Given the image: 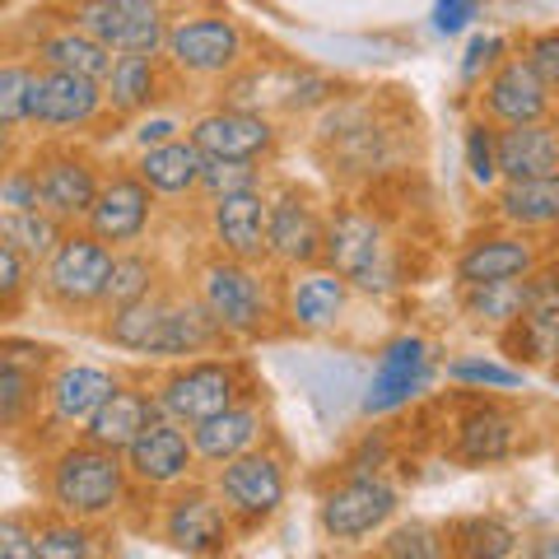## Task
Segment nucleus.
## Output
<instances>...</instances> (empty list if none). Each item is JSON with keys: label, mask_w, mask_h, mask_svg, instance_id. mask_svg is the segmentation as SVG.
<instances>
[{"label": "nucleus", "mask_w": 559, "mask_h": 559, "mask_svg": "<svg viewBox=\"0 0 559 559\" xmlns=\"http://www.w3.org/2000/svg\"><path fill=\"white\" fill-rule=\"evenodd\" d=\"M66 24L98 38L112 57H159L168 47V14L159 0H70Z\"/></svg>", "instance_id": "f257e3e1"}, {"label": "nucleus", "mask_w": 559, "mask_h": 559, "mask_svg": "<svg viewBox=\"0 0 559 559\" xmlns=\"http://www.w3.org/2000/svg\"><path fill=\"white\" fill-rule=\"evenodd\" d=\"M127 471L131 466L112 448H98V443L66 448L57 466H51V499L75 518H98L121 499Z\"/></svg>", "instance_id": "f03ea898"}, {"label": "nucleus", "mask_w": 559, "mask_h": 559, "mask_svg": "<svg viewBox=\"0 0 559 559\" xmlns=\"http://www.w3.org/2000/svg\"><path fill=\"white\" fill-rule=\"evenodd\" d=\"M326 261L345 285H359L369 294H388L396 289V257L392 242L382 238V229L359 215V210H341L326 229Z\"/></svg>", "instance_id": "7ed1b4c3"}, {"label": "nucleus", "mask_w": 559, "mask_h": 559, "mask_svg": "<svg viewBox=\"0 0 559 559\" xmlns=\"http://www.w3.org/2000/svg\"><path fill=\"white\" fill-rule=\"evenodd\" d=\"M112 248L98 242L94 234H66L57 242V252L43 261V289L57 299L61 308H90L103 304L108 294V275H112Z\"/></svg>", "instance_id": "20e7f679"}, {"label": "nucleus", "mask_w": 559, "mask_h": 559, "mask_svg": "<svg viewBox=\"0 0 559 559\" xmlns=\"http://www.w3.org/2000/svg\"><path fill=\"white\" fill-rule=\"evenodd\" d=\"M168 57L187 75H229L242 61V28L229 14H182L168 24Z\"/></svg>", "instance_id": "39448f33"}, {"label": "nucleus", "mask_w": 559, "mask_h": 559, "mask_svg": "<svg viewBox=\"0 0 559 559\" xmlns=\"http://www.w3.org/2000/svg\"><path fill=\"white\" fill-rule=\"evenodd\" d=\"M154 401H159V411L168 419L197 429V425H205V419H215V415L238 406V369L234 364H219V359L187 364V369H178L164 382Z\"/></svg>", "instance_id": "423d86ee"}, {"label": "nucleus", "mask_w": 559, "mask_h": 559, "mask_svg": "<svg viewBox=\"0 0 559 559\" xmlns=\"http://www.w3.org/2000/svg\"><path fill=\"white\" fill-rule=\"evenodd\" d=\"M201 304L215 312V322L234 336H257L266 322V294L248 261H210L201 271Z\"/></svg>", "instance_id": "0eeeda50"}, {"label": "nucleus", "mask_w": 559, "mask_h": 559, "mask_svg": "<svg viewBox=\"0 0 559 559\" xmlns=\"http://www.w3.org/2000/svg\"><path fill=\"white\" fill-rule=\"evenodd\" d=\"M103 103H108L103 80L75 75V70H43L38 66L28 121H38V127H84V121L98 117Z\"/></svg>", "instance_id": "6e6552de"}, {"label": "nucleus", "mask_w": 559, "mask_h": 559, "mask_svg": "<svg viewBox=\"0 0 559 559\" xmlns=\"http://www.w3.org/2000/svg\"><path fill=\"white\" fill-rule=\"evenodd\" d=\"M485 112L503 121V127H527V121H546L550 90L532 70L527 57H509L495 75L485 80Z\"/></svg>", "instance_id": "1a4fd4ad"}, {"label": "nucleus", "mask_w": 559, "mask_h": 559, "mask_svg": "<svg viewBox=\"0 0 559 559\" xmlns=\"http://www.w3.org/2000/svg\"><path fill=\"white\" fill-rule=\"evenodd\" d=\"M215 238L234 261H261L271 257V201L257 187L234 191L215 201Z\"/></svg>", "instance_id": "9d476101"}, {"label": "nucleus", "mask_w": 559, "mask_h": 559, "mask_svg": "<svg viewBox=\"0 0 559 559\" xmlns=\"http://www.w3.org/2000/svg\"><path fill=\"white\" fill-rule=\"evenodd\" d=\"M425 373H429V345L419 336H401L382 349L378 369L369 378V392H364V411L369 415H388L396 406H406V401L425 388Z\"/></svg>", "instance_id": "9b49d317"}, {"label": "nucleus", "mask_w": 559, "mask_h": 559, "mask_svg": "<svg viewBox=\"0 0 559 559\" xmlns=\"http://www.w3.org/2000/svg\"><path fill=\"white\" fill-rule=\"evenodd\" d=\"M191 140L201 145L205 159H242V164H257L261 154L275 145V131H271V121L257 117V112L219 108V112L197 117Z\"/></svg>", "instance_id": "f8f14e48"}, {"label": "nucleus", "mask_w": 559, "mask_h": 559, "mask_svg": "<svg viewBox=\"0 0 559 559\" xmlns=\"http://www.w3.org/2000/svg\"><path fill=\"white\" fill-rule=\"evenodd\" d=\"M396 513V489L388 480H373V476H359L341 485L336 495H326L322 503V527L336 536V540H355L364 532L382 527Z\"/></svg>", "instance_id": "ddd939ff"}, {"label": "nucleus", "mask_w": 559, "mask_h": 559, "mask_svg": "<svg viewBox=\"0 0 559 559\" xmlns=\"http://www.w3.org/2000/svg\"><path fill=\"white\" fill-rule=\"evenodd\" d=\"M191 462H197V443L182 433L178 419H154V425L140 433V439L127 448V466L131 476H140L145 485H173L182 480Z\"/></svg>", "instance_id": "4468645a"}, {"label": "nucleus", "mask_w": 559, "mask_h": 559, "mask_svg": "<svg viewBox=\"0 0 559 559\" xmlns=\"http://www.w3.org/2000/svg\"><path fill=\"white\" fill-rule=\"evenodd\" d=\"M219 495L229 499V509L248 518H266L285 499V471L266 452H242V457L224 462L219 471Z\"/></svg>", "instance_id": "2eb2a0df"}, {"label": "nucleus", "mask_w": 559, "mask_h": 559, "mask_svg": "<svg viewBox=\"0 0 559 559\" xmlns=\"http://www.w3.org/2000/svg\"><path fill=\"white\" fill-rule=\"evenodd\" d=\"M271 257L285 261V266H312L318 257H326L322 219L312 215V205L299 201L294 191L271 201Z\"/></svg>", "instance_id": "dca6fc26"}, {"label": "nucleus", "mask_w": 559, "mask_h": 559, "mask_svg": "<svg viewBox=\"0 0 559 559\" xmlns=\"http://www.w3.org/2000/svg\"><path fill=\"white\" fill-rule=\"evenodd\" d=\"M150 187L140 178H112L98 191V205L90 210V234L98 242H135L150 224Z\"/></svg>", "instance_id": "f3484780"}, {"label": "nucleus", "mask_w": 559, "mask_h": 559, "mask_svg": "<svg viewBox=\"0 0 559 559\" xmlns=\"http://www.w3.org/2000/svg\"><path fill=\"white\" fill-rule=\"evenodd\" d=\"M499 168H503V182L559 178V131L546 127V121L503 127L499 131Z\"/></svg>", "instance_id": "a211bd4d"}, {"label": "nucleus", "mask_w": 559, "mask_h": 559, "mask_svg": "<svg viewBox=\"0 0 559 559\" xmlns=\"http://www.w3.org/2000/svg\"><path fill=\"white\" fill-rule=\"evenodd\" d=\"M38 173V187H43V210L57 219H90V210L98 205V178L94 168L84 159H70V154H61V159H47Z\"/></svg>", "instance_id": "6ab92c4d"}, {"label": "nucleus", "mask_w": 559, "mask_h": 559, "mask_svg": "<svg viewBox=\"0 0 559 559\" xmlns=\"http://www.w3.org/2000/svg\"><path fill=\"white\" fill-rule=\"evenodd\" d=\"M112 392H117L112 373L94 369V364H66L47 388L51 415H57L61 425H90V419L112 401Z\"/></svg>", "instance_id": "aec40b11"}, {"label": "nucleus", "mask_w": 559, "mask_h": 559, "mask_svg": "<svg viewBox=\"0 0 559 559\" xmlns=\"http://www.w3.org/2000/svg\"><path fill=\"white\" fill-rule=\"evenodd\" d=\"M532 266L536 252L522 238H480L457 257L462 285H509V280H527Z\"/></svg>", "instance_id": "412c9836"}, {"label": "nucleus", "mask_w": 559, "mask_h": 559, "mask_svg": "<svg viewBox=\"0 0 559 559\" xmlns=\"http://www.w3.org/2000/svg\"><path fill=\"white\" fill-rule=\"evenodd\" d=\"M33 57H38L43 70H75V75H90V80H108L112 70V51L103 47L98 38H90L84 28L75 24H57L47 28L38 43H33Z\"/></svg>", "instance_id": "4be33fe9"}, {"label": "nucleus", "mask_w": 559, "mask_h": 559, "mask_svg": "<svg viewBox=\"0 0 559 559\" xmlns=\"http://www.w3.org/2000/svg\"><path fill=\"white\" fill-rule=\"evenodd\" d=\"M154 419H164V411H159V401H150L145 392H131V388H117L112 392V401L103 406L94 419H90V443H98V448H112V452H127L140 433H145Z\"/></svg>", "instance_id": "5701e85b"}, {"label": "nucleus", "mask_w": 559, "mask_h": 559, "mask_svg": "<svg viewBox=\"0 0 559 559\" xmlns=\"http://www.w3.org/2000/svg\"><path fill=\"white\" fill-rule=\"evenodd\" d=\"M201 173H205V154L197 140H168L159 150H145L135 164V178L145 182L150 191H164V197H182V191L201 187Z\"/></svg>", "instance_id": "b1692460"}, {"label": "nucleus", "mask_w": 559, "mask_h": 559, "mask_svg": "<svg viewBox=\"0 0 559 559\" xmlns=\"http://www.w3.org/2000/svg\"><path fill=\"white\" fill-rule=\"evenodd\" d=\"M168 540L187 555H215L229 540V522L224 509L210 495H182L168 513Z\"/></svg>", "instance_id": "393cba45"}, {"label": "nucleus", "mask_w": 559, "mask_h": 559, "mask_svg": "<svg viewBox=\"0 0 559 559\" xmlns=\"http://www.w3.org/2000/svg\"><path fill=\"white\" fill-rule=\"evenodd\" d=\"M513 326H518V349L532 364H550L559 355V285L555 280H536L532 299Z\"/></svg>", "instance_id": "a878e982"}, {"label": "nucleus", "mask_w": 559, "mask_h": 559, "mask_svg": "<svg viewBox=\"0 0 559 559\" xmlns=\"http://www.w3.org/2000/svg\"><path fill=\"white\" fill-rule=\"evenodd\" d=\"M345 312V280L336 271H308L289 289V318L299 331H326Z\"/></svg>", "instance_id": "bb28decb"}, {"label": "nucleus", "mask_w": 559, "mask_h": 559, "mask_svg": "<svg viewBox=\"0 0 559 559\" xmlns=\"http://www.w3.org/2000/svg\"><path fill=\"white\" fill-rule=\"evenodd\" d=\"M257 433H261V415L252 406H234L191 429V443H197V457L205 462H234L257 443Z\"/></svg>", "instance_id": "cd10ccee"}, {"label": "nucleus", "mask_w": 559, "mask_h": 559, "mask_svg": "<svg viewBox=\"0 0 559 559\" xmlns=\"http://www.w3.org/2000/svg\"><path fill=\"white\" fill-rule=\"evenodd\" d=\"M103 94H108V108L121 117L150 108L159 98V57H117L108 80H103Z\"/></svg>", "instance_id": "c85d7f7f"}, {"label": "nucleus", "mask_w": 559, "mask_h": 559, "mask_svg": "<svg viewBox=\"0 0 559 559\" xmlns=\"http://www.w3.org/2000/svg\"><path fill=\"white\" fill-rule=\"evenodd\" d=\"M219 331L224 326L215 322V312L205 304H168V318L159 326V336H154L150 355H197Z\"/></svg>", "instance_id": "c756f323"}, {"label": "nucleus", "mask_w": 559, "mask_h": 559, "mask_svg": "<svg viewBox=\"0 0 559 559\" xmlns=\"http://www.w3.org/2000/svg\"><path fill=\"white\" fill-rule=\"evenodd\" d=\"M495 205L509 224H522V229H550V224H559V178L503 182Z\"/></svg>", "instance_id": "7c9ffc66"}, {"label": "nucleus", "mask_w": 559, "mask_h": 559, "mask_svg": "<svg viewBox=\"0 0 559 559\" xmlns=\"http://www.w3.org/2000/svg\"><path fill=\"white\" fill-rule=\"evenodd\" d=\"M61 224L47 210H0V242L14 248L24 261H47L61 242Z\"/></svg>", "instance_id": "2f4dec72"}, {"label": "nucleus", "mask_w": 559, "mask_h": 559, "mask_svg": "<svg viewBox=\"0 0 559 559\" xmlns=\"http://www.w3.org/2000/svg\"><path fill=\"white\" fill-rule=\"evenodd\" d=\"M457 448H462V457H466V462H476V466H485V462H503V457L513 452V419L503 415V411H495V406L471 411V415L462 419V439H457Z\"/></svg>", "instance_id": "473e14b6"}, {"label": "nucleus", "mask_w": 559, "mask_h": 559, "mask_svg": "<svg viewBox=\"0 0 559 559\" xmlns=\"http://www.w3.org/2000/svg\"><path fill=\"white\" fill-rule=\"evenodd\" d=\"M532 299L527 280H509V285H466V312L476 322H499L509 326L522 318V308Z\"/></svg>", "instance_id": "72a5a7b5"}, {"label": "nucleus", "mask_w": 559, "mask_h": 559, "mask_svg": "<svg viewBox=\"0 0 559 559\" xmlns=\"http://www.w3.org/2000/svg\"><path fill=\"white\" fill-rule=\"evenodd\" d=\"M164 318H168V304H159V299H140L131 308H112L108 341L112 345H127V349H140V355H150V345H154V336H159Z\"/></svg>", "instance_id": "f704fd0d"}, {"label": "nucleus", "mask_w": 559, "mask_h": 559, "mask_svg": "<svg viewBox=\"0 0 559 559\" xmlns=\"http://www.w3.org/2000/svg\"><path fill=\"white\" fill-rule=\"evenodd\" d=\"M150 289H154V261L145 252H117L103 304L108 308H131L140 299H150Z\"/></svg>", "instance_id": "c9c22d12"}, {"label": "nucleus", "mask_w": 559, "mask_h": 559, "mask_svg": "<svg viewBox=\"0 0 559 559\" xmlns=\"http://www.w3.org/2000/svg\"><path fill=\"white\" fill-rule=\"evenodd\" d=\"M33 80H38V66H24V61H5V70H0V121H5V131L28 121Z\"/></svg>", "instance_id": "e433bc0d"}, {"label": "nucleus", "mask_w": 559, "mask_h": 559, "mask_svg": "<svg viewBox=\"0 0 559 559\" xmlns=\"http://www.w3.org/2000/svg\"><path fill=\"white\" fill-rule=\"evenodd\" d=\"M462 550H466V559H509L513 555V532L503 527L499 518H471V522H462Z\"/></svg>", "instance_id": "4c0bfd02"}, {"label": "nucleus", "mask_w": 559, "mask_h": 559, "mask_svg": "<svg viewBox=\"0 0 559 559\" xmlns=\"http://www.w3.org/2000/svg\"><path fill=\"white\" fill-rule=\"evenodd\" d=\"M466 168L476 187H495L503 178L499 168V131H489L485 121H471L466 127Z\"/></svg>", "instance_id": "58836bf2"}, {"label": "nucleus", "mask_w": 559, "mask_h": 559, "mask_svg": "<svg viewBox=\"0 0 559 559\" xmlns=\"http://www.w3.org/2000/svg\"><path fill=\"white\" fill-rule=\"evenodd\" d=\"M257 187V168L242 164V159H205V173H201V191L210 197H234V191H248Z\"/></svg>", "instance_id": "ea45409f"}, {"label": "nucleus", "mask_w": 559, "mask_h": 559, "mask_svg": "<svg viewBox=\"0 0 559 559\" xmlns=\"http://www.w3.org/2000/svg\"><path fill=\"white\" fill-rule=\"evenodd\" d=\"M452 382H471V388H522V369L509 364H489V359H457L448 364Z\"/></svg>", "instance_id": "a19ab883"}, {"label": "nucleus", "mask_w": 559, "mask_h": 559, "mask_svg": "<svg viewBox=\"0 0 559 559\" xmlns=\"http://www.w3.org/2000/svg\"><path fill=\"white\" fill-rule=\"evenodd\" d=\"M388 555L392 559H443V540L433 527H425V522H411V527L392 532Z\"/></svg>", "instance_id": "79ce46f5"}, {"label": "nucleus", "mask_w": 559, "mask_h": 559, "mask_svg": "<svg viewBox=\"0 0 559 559\" xmlns=\"http://www.w3.org/2000/svg\"><path fill=\"white\" fill-rule=\"evenodd\" d=\"M503 61H509V57H503V38H499V33H476V38L466 43V57H462V80L476 84L485 70L495 75Z\"/></svg>", "instance_id": "37998d69"}, {"label": "nucleus", "mask_w": 559, "mask_h": 559, "mask_svg": "<svg viewBox=\"0 0 559 559\" xmlns=\"http://www.w3.org/2000/svg\"><path fill=\"white\" fill-rule=\"evenodd\" d=\"M522 57H527L536 75L546 80V90H550V94H559V28L536 33V38L527 43V51H522Z\"/></svg>", "instance_id": "c03bdc74"}, {"label": "nucleus", "mask_w": 559, "mask_h": 559, "mask_svg": "<svg viewBox=\"0 0 559 559\" xmlns=\"http://www.w3.org/2000/svg\"><path fill=\"white\" fill-rule=\"evenodd\" d=\"M90 555V536L80 527H47L38 536V559H84Z\"/></svg>", "instance_id": "a18cd8bd"}, {"label": "nucleus", "mask_w": 559, "mask_h": 559, "mask_svg": "<svg viewBox=\"0 0 559 559\" xmlns=\"http://www.w3.org/2000/svg\"><path fill=\"white\" fill-rule=\"evenodd\" d=\"M0 205L5 210H43V187H38V173L28 168H14L5 187H0Z\"/></svg>", "instance_id": "49530a36"}, {"label": "nucleus", "mask_w": 559, "mask_h": 559, "mask_svg": "<svg viewBox=\"0 0 559 559\" xmlns=\"http://www.w3.org/2000/svg\"><path fill=\"white\" fill-rule=\"evenodd\" d=\"M24 285H28V261L0 242V304L14 308V299L24 294Z\"/></svg>", "instance_id": "de8ad7c7"}, {"label": "nucleus", "mask_w": 559, "mask_h": 559, "mask_svg": "<svg viewBox=\"0 0 559 559\" xmlns=\"http://www.w3.org/2000/svg\"><path fill=\"white\" fill-rule=\"evenodd\" d=\"M480 5H485V0H439V5H433V28L452 38V33L471 28V20L480 14Z\"/></svg>", "instance_id": "09e8293b"}, {"label": "nucleus", "mask_w": 559, "mask_h": 559, "mask_svg": "<svg viewBox=\"0 0 559 559\" xmlns=\"http://www.w3.org/2000/svg\"><path fill=\"white\" fill-rule=\"evenodd\" d=\"M0 559H38V540H33L20 522H0Z\"/></svg>", "instance_id": "8fccbe9b"}, {"label": "nucleus", "mask_w": 559, "mask_h": 559, "mask_svg": "<svg viewBox=\"0 0 559 559\" xmlns=\"http://www.w3.org/2000/svg\"><path fill=\"white\" fill-rule=\"evenodd\" d=\"M135 140L145 150H159V145H168V140H178V121H173V117H154V121H145V127L135 131Z\"/></svg>", "instance_id": "3c124183"}, {"label": "nucleus", "mask_w": 559, "mask_h": 559, "mask_svg": "<svg viewBox=\"0 0 559 559\" xmlns=\"http://www.w3.org/2000/svg\"><path fill=\"white\" fill-rule=\"evenodd\" d=\"M159 5H164V0H159Z\"/></svg>", "instance_id": "603ef678"}]
</instances>
